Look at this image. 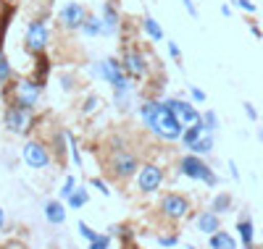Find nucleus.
I'll return each instance as SVG.
<instances>
[{
  "label": "nucleus",
  "mask_w": 263,
  "mask_h": 249,
  "mask_svg": "<svg viewBox=\"0 0 263 249\" xmlns=\"http://www.w3.org/2000/svg\"><path fill=\"white\" fill-rule=\"evenodd\" d=\"M77 231H79V234H82L87 241H92V239L98 236V231H92L90 225H87V223H82V220H79V225H77Z\"/></svg>",
  "instance_id": "obj_30"
},
{
  "label": "nucleus",
  "mask_w": 263,
  "mask_h": 249,
  "mask_svg": "<svg viewBox=\"0 0 263 249\" xmlns=\"http://www.w3.org/2000/svg\"><path fill=\"white\" fill-rule=\"evenodd\" d=\"M187 150H190L192 155H208V152L213 150V137H211V134L205 131V134H203V137H200V139H197L195 144H190Z\"/></svg>",
  "instance_id": "obj_21"
},
{
  "label": "nucleus",
  "mask_w": 263,
  "mask_h": 249,
  "mask_svg": "<svg viewBox=\"0 0 263 249\" xmlns=\"http://www.w3.org/2000/svg\"><path fill=\"white\" fill-rule=\"evenodd\" d=\"M21 157H24V163L29 168H34V171L50 165V152H48V147L42 142H27L24 150H21Z\"/></svg>",
  "instance_id": "obj_11"
},
{
  "label": "nucleus",
  "mask_w": 263,
  "mask_h": 249,
  "mask_svg": "<svg viewBox=\"0 0 263 249\" xmlns=\"http://www.w3.org/2000/svg\"><path fill=\"white\" fill-rule=\"evenodd\" d=\"M92 186L100 189V194H105V197L111 194V189H108V186H105V181H100V178H92Z\"/></svg>",
  "instance_id": "obj_35"
},
{
  "label": "nucleus",
  "mask_w": 263,
  "mask_h": 249,
  "mask_svg": "<svg viewBox=\"0 0 263 249\" xmlns=\"http://www.w3.org/2000/svg\"><path fill=\"white\" fill-rule=\"evenodd\" d=\"M161 210L168 220H182L187 218L190 213V199L184 194H177V192H168L163 199H161Z\"/></svg>",
  "instance_id": "obj_9"
},
{
  "label": "nucleus",
  "mask_w": 263,
  "mask_h": 249,
  "mask_svg": "<svg viewBox=\"0 0 263 249\" xmlns=\"http://www.w3.org/2000/svg\"><path fill=\"white\" fill-rule=\"evenodd\" d=\"M40 95H42V84L40 81H18L13 87V102L27 108V110H34L40 105Z\"/></svg>",
  "instance_id": "obj_6"
},
{
  "label": "nucleus",
  "mask_w": 263,
  "mask_h": 249,
  "mask_svg": "<svg viewBox=\"0 0 263 249\" xmlns=\"http://www.w3.org/2000/svg\"><path fill=\"white\" fill-rule=\"evenodd\" d=\"M121 66H124V74L132 81H142L147 76V63H145V55L140 50H126L121 55Z\"/></svg>",
  "instance_id": "obj_10"
},
{
  "label": "nucleus",
  "mask_w": 263,
  "mask_h": 249,
  "mask_svg": "<svg viewBox=\"0 0 263 249\" xmlns=\"http://www.w3.org/2000/svg\"><path fill=\"white\" fill-rule=\"evenodd\" d=\"M203 123H205V131L211 134V131L218 129V116H216L213 110H205V113H203Z\"/></svg>",
  "instance_id": "obj_27"
},
{
  "label": "nucleus",
  "mask_w": 263,
  "mask_h": 249,
  "mask_svg": "<svg viewBox=\"0 0 263 249\" xmlns=\"http://www.w3.org/2000/svg\"><path fill=\"white\" fill-rule=\"evenodd\" d=\"M24 42H27V50H32L34 55L45 53L48 42H50V32H48V24H45V21H40V18L29 21L27 34H24Z\"/></svg>",
  "instance_id": "obj_4"
},
{
  "label": "nucleus",
  "mask_w": 263,
  "mask_h": 249,
  "mask_svg": "<svg viewBox=\"0 0 263 249\" xmlns=\"http://www.w3.org/2000/svg\"><path fill=\"white\" fill-rule=\"evenodd\" d=\"M11 74H13V69H11V63H8V58H6V53L0 50V87H3L8 79H11Z\"/></svg>",
  "instance_id": "obj_25"
},
{
  "label": "nucleus",
  "mask_w": 263,
  "mask_h": 249,
  "mask_svg": "<svg viewBox=\"0 0 263 249\" xmlns=\"http://www.w3.org/2000/svg\"><path fill=\"white\" fill-rule=\"evenodd\" d=\"M182 6H184V11H187L192 18H197V6H195V0H182Z\"/></svg>",
  "instance_id": "obj_33"
},
{
  "label": "nucleus",
  "mask_w": 263,
  "mask_h": 249,
  "mask_svg": "<svg viewBox=\"0 0 263 249\" xmlns=\"http://www.w3.org/2000/svg\"><path fill=\"white\" fill-rule=\"evenodd\" d=\"M108 246H111V236H108V234H98L90 241V249H108Z\"/></svg>",
  "instance_id": "obj_28"
},
{
  "label": "nucleus",
  "mask_w": 263,
  "mask_h": 249,
  "mask_svg": "<svg viewBox=\"0 0 263 249\" xmlns=\"http://www.w3.org/2000/svg\"><path fill=\"white\" fill-rule=\"evenodd\" d=\"M3 229H6V210L0 208V231H3Z\"/></svg>",
  "instance_id": "obj_38"
},
{
  "label": "nucleus",
  "mask_w": 263,
  "mask_h": 249,
  "mask_svg": "<svg viewBox=\"0 0 263 249\" xmlns=\"http://www.w3.org/2000/svg\"><path fill=\"white\" fill-rule=\"evenodd\" d=\"M140 171V163H137V157L126 152V150H116L114 157H111V173L116 178H129V176H137Z\"/></svg>",
  "instance_id": "obj_8"
},
{
  "label": "nucleus",
  "mask_w": 263,
  "mask_h": 249,
  "mask_svg": "<svg viewBox=\"0 0 263 249\" xmlns=\"http://www.w3.org/2000/svg\"><path fill=\"white\" fill-rule=\"evenodd\" d=\"M177 241H179L177 236H158V244L161 246H177Z\"/></svg>",
  "instance_id": "obj_34"
},
{
  "label": "nucleus",
  "mask_w": 263,
  "mask_h": 249,
  "mask_svg": "<svg viewBox=\"0 0 263 249\" xmlns=\"http://www.w3.org/2000/svg\"><path fill=\"white\" fill-rule=\"evenodd\" d=\"M45 218H48V223H53V225H63V223H66V208H63V202L50 199L48 205H45Z\"/></svg>",
  "instance_id": "obj_15"
},
{
  "label": "nucleus",
  "mask_w": 263,
  "mask_h": 249,
  "mask_svg": "<svg viewBox=\"0 0 263 249\" xmlns=\"http://www.w3.org/2000/svg\"><path fill=\"white\" fill-rule=\"evenodd\" d=\"M229 208H232V197H229V194H216L211 210H213L216 215H221V213H227Z\"/></svg>",
  "instance_id": "obj_23"
},
{
  "label": "nucleus",
  "mask_w": 263,
  "mask_h": 249,
  "mask_svg": "<svg viewBox=\"0 0 263 249\" xmlns=\"http://www.w3.org/2000/svg\"><path fill=\"white\" fill-rule=\"evenodd\" d=\"M211 249H237V241L227 234V231H221V229H218L216 234H211Z\"/></svg>",
  "instance_id": "obj_18"
},
{
  "label": "nucleus",
  "mask_w": 263,
  "mask_h": 249,
  "mask_svg": "<svg viewBox=\"0 0 263 249\" xmlns=\"http://www.w3.org/2000/svg\"><path fill=\"white\" fill-rule=\"evenodd\" d=\"M260 142H263V129H260Z\"/></svg>",
  "instance_id": "obj_39"
},
{
  "label": "nucleus",
  "mask_w": 263,
  "mask_h": 249,
  "mask_svg": "<svg viewBox=\"0 0 263 249\" xmlns=\"http://www.w3.org/2000/svg\"><path fill=\"white\" fill-rule=\"evenodd\" d=\"M84 18H87V8H84L82 3H77V0H69V3H63V6L58 8L61 27L69 29V32H79L82 24H84Z\"/></svg>",
  "instance_id": "obj_3"
},
{
  "label": "nucleus",
  "mask_w": 263,
  "mask_h": 249,
  "mask_svg": "<svg viewBox=\"0 0 263 249\" xmlns=\"http://www.w3.org/2000/svg\"><path fill=\"white\" fill-rule=\"evenodd\" d=\"M234 6H239V8L248 11V13H253V11H255V6L250 3V0H234Z\"/></svg>",
  "instance_id": "obj_36"
},
{
  "label": "nucleus",
  "mask_w": 263,
  "mask_h": 249,
  "mask_svg": "<svg viewBox=\"0 0 263 249\" xmlns=\"http://www.w3.org/2000/svg\"><path fill=\"white\" fill-rule=\"evenodd\" d=\"M163 105L174 110V116H177V118L182 121V126H184V129H187V126H192V123H197V121L203 118L200 113L195 110V105H192V102H187V100H179V97H166V100H163Z\"/></svg>",
  "instance_id": "obj_12"
},
{
  "label": "nucleus",
  "mask_w": 263,
  "mask_h": 249,
  "mask_svg": "<svg viewBox=\"0 0 263 249\" xmlns=\"http://www.w3.org/2000/svg\"><path fill=\"white\" fill-rule=\"evenodd\" d=\"M142 32H145L153 42H163V27H161L150 13H145V18H142Z\"/></svg>",
  "instance_id": "obj_16"
},
{
  "label": "nucleus",
  "mask_w": 263,
  "mask_h": 249,
  "mask_svg": "<svg viewBox=\"0 0 263 249\" xmlns=\"http://www.w3.org/2000/svg\"><path fill=\"white\" fill-rule=\"evenodd\" d=\"M100 21H103V34L105 37H116L119 34V24H121V16L116 11V6L111 0H105L103 8H100Z\"/></svg>",
  "instance_id": "obj_13"
},
{
  "label": "nucleus",
  "mask_w": 263,
  "mask_h": 249,
  "mask_svg": "<svg viewBox=\"0 0 263 249\" xmlns=\"http://www.w3.org/2000/svg\"><path fill=\"white\" fill-rule=\"evenodd\" d=\"M179 173L187 176V178H195V181H205L208 186H216L218 184L216 173L205 165V160H203L200 155H184L182 160H179Z\"/></svg>",
  "instance_id": "obj_2"
},
{
  "label": "nucleus",
  "mask_w": 263,
  "mask_h": 249,
  "mask_svg": "<svg viewBox=\"0 0 263 249\" xmlns=\"http://www.w3.org/2000/svg\"><path fill=\"white\" fill-rule=\"evenodd\" d=\"M166 48H168V55H171L174 60H179V58H182V53H179V45L174 42V39H168V42H166Z\"/></svg>",
  "instance_id": "obj_31"
},
{
  "label": "nucleus",
  "mask_w": 263,
  "mask_h": 249,
  "mask_svg": "<svg viewBox=\"0 0 263 249\" xmlns=\"http://www.w3.org/2000/svg\"><path fill=\"white\" fill-rule=\"evenodd\" d=\"M163 186V171L156 165V163H145L140 165L137 171V189L145 192V194H153Z\"/></svg>",
  "instance_id": "obj_7"
},
{
  "label": "nucleus",
  "mask_w": 263,
  "mask_h": 249,
  "mask_svg": "<svg viewBox=\"0 0 263 249\" xmlns=\"http://www.w3.org/2000/svg\"><path fill=\"white\" fill-rule=\"evenodd\" d=\"M66 139H69V152H71V160H74V165H79L82 168V155H79V144H77V137L71 131H66Z\"/></svg>",
  "instance_id": "obj_24"
},
{
  "label": "nucleus",
  "mask_w": 263,
  "mask_h": 249,
  "mask_svg": "<svg viewBox=\"0 0 263 249\" xmlns=\"http://www.w3.org/2000/svg\"><path fill=\"white\" fill-rule=\"evenodd\" d=\"M84 37H100L103 34V21H100V16H90L87 13V18H84V24H82V29H79Z\"/></svg>",
  "instance_id": "obj_19"
},
{
  "label": "nucleus",
  "mask_w": 263,
  "mask_h": 249,
  "mask_svg": "<svg viewBox=\"0 0 263 249\" xmlns=\"http://www.w3.org/2000/svg\"><path fill=\"white\" fill-rule=\"evenodd\" d=\"M87 202H90V192L82 189V186H77V189H74V194H71L69 199H66V205H69L71 210H79V208H84V205H87Z\"/></svg>",
  "instance_id": "obj_20"
},
{
  "label": "nucleus",
  "mask_w": 263,
  "mask_h": 249,
  "mask_svg": "<svg viewBox=\"0 0 263 249\" xmlns=\"http://www.w3.org/2000/svg\"><path fill=\"white\" fill-rule=\"evenodd\" d=\"M3 123H6V129L11 134H27L29 126H32V110L11 102L8 110H6V116H3Z\"/></svg>",
  "instance_id": "obj_5"
},
{
  "label": "nucleus",
  "mask_w": 263,
  "mask_h": 249,
  "mask_svg": "<svg viewBox=\"0 0 263 249\" xmlns=\"http://www.w3.org/2000/svg\"><path fill=\"white\" fill-rule=\"evenodd\" d=\"M74 189H77V178L74 176H66V181H63V186H61V199H69L71 194H74Z\"/></svg>",
  "instance_id": "obj_26"
},
{
  "label": "nucleus",
  "mask_w": 263,
  "mask_h": 249,
  "mask_svg": "<svg viewBox=\"0 0 263 249\" xmlns=\"http://www.w3.org/2000/svg\"><path fill=\"white\" fill-rule=\"evenodd\" d=\"M137 116L145 121V126L156 134L158 139L163 142H174V139H182V121L174 116V110L163 105V100H142L137 108Z\"/></svg>",
  "instance_id": "obj_1"
},
{
  "label": "nucleus",
  "mask_w": 263,
  "mask_h": 249,
  "mask_svg": "<svg viewBox=\"0 0 263 249\" xmlns=\"http://www.w3.org/2000/svg\"><path fill=\"white\" fill-rule=\"evenodd\" d=\"M245 113H248V118H250V121H255V118H258V113H255V108H253L250 102H245Z\"/></svg>",
  "instance_id": "obj_37"
},
{
  "label": "nucleus",
  "mask_w": 263,
  "mask_h": 249,
  "mask_svg": "<svg viewBox=\"0 0 263 249\" xmlns=\"http://www.w3.org/2000/svg\"><path fill=\"white\" fill-rule=\"evenodd\" d=\"M98 105H100V97H98V95H90V97L84 100V105H82V113H87V116H90V113L98 110Z\"/></svg>",
  "instance_id": "obj_29"
},
{
  "label": "nucleus",
  "mask_w": 263,
  "mask_h": 249,
  "mask_svg": "<svg viewBox=\"0 0 263 249\" xmlns=\"http://www.w3.org/2000/svg\"><path fill=\"white\" fill-rule=\"evenodd\" d=\"M218 229H221V223H218V215L213 210H203L200 215H197V231H203V234H216Z\"/></svg>",
  "instance_id": "obj_14"
},
{
  "label": "nucleus",
  "mask_w": 263,
  "mask_h": 249,
  "mask_svg": "<svg viewBox=\"0 0 263 249\" xmlns=\"http://www.w3.org/2000/svg\"><path fill=\"white\" fill-rule=\"evenodd\" d=\"M237 231H239V239H242V244L250 249L253 246V223H250V218H242L237 223Z\"/></svg>",
  "instance_id": "obj_22"
},
{
  "label": "nucleus",
  "mask_w": 263,
  "mask_h": 249,
  "mask_svg": "<svg viewBox=\"0 0 263 249\" xmlns=\"http://www.w3.org/2000/svg\"><path fill=\"white\" fill-rule=\"evenodd\" d=\"M190 95H192L195 102H205V92H203V89H197V87H192V84H190Z\"/></svg>",
  "instance_id": "obj_32"
},
{
  "label": "nucleus",
  "mask_w": 263,
  "mask_h": 249,
  "mask_svg": "<svg viewBox=\"0 0 263 249\" xmlns=\"http://www.w3.org/2000/svg\"><path fill=\"white\" fill-rule=\"evenodd\" d=\"M205 134V123H203V118L197 121V123H192V126H187L184 131H182V142H184V147H190V144H195L197 139H200Z\"/></svg>",
  "instance_id": "obj_17"
}]
</instances>
